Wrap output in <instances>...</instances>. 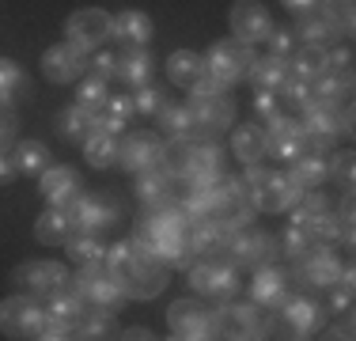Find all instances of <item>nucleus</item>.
<instances>
[{
  "label": "nucleus",
  "instance_id": "obj_1",
  "mask_svg": "<svg viewBox=\"0 0 356 341\" xmlns=\"http://www.w3.org/2000/svg\"><path fill=\"white\" fill-rule=\"evenodd\" d=\"M133 239L140 243V251L148 258L163 262L167 269H186L193 262V246H190V220L182 212V201L167 198L159 205H144Z\"/></svg>",
  "mask_w": 356,
  "mask_h": 341
},
{
  "label": "nucleus",
  "instance_id": "obj_2",
  "mask_svg": "<svg viewBox=\"0 0 356 341\" xmlns=\"http://www.w3.org/2000/svg\"><path fill=\"white\" fill-rule=\"evenodd\" d=\"M326 319V300H318L315 292H288L284 303L266 311V338H315Z\"/></svg>",
  "mask_w": 356,
  "mask_h": 341
},
{
  "label": "nucleus",
  "instance_id": "obj_3",
  "mask_svg": "<svg viewBox=\"0 0 356 341\" xmlns=\"http://www.w3.org/2000/svg\"><path fill=\"white\" fill-rule=\"evenodd\" d=\"M239 186H243V201H247L254 212H288L296 201H300V193H303L288 175L269 170L261 164H250L247 170H243Z\"/></svg>",
  "mask_w": 356,
  "mask_h": 341
},
{
  "label": "nucleus",
  "instance_id": "obj_4",
  "mask_svg": "<svg viewBox=\"0 0 356 341\" xmlns=\"http://www.w3.org/2000/svg\"><path fill=\"white\" fill-rule=\"evenodd\" d=\"M341 273H345V262H341V254H337L334 243H311L307 251H303L300 258H292V266H288V277H292V285L300 288V292H322V288H330Z\"/></svg>",
  "mask_w": 356,
  "mask_h": 341
},
{
  "label": "nucleus",
  "instance_id": "obj_5",
  "mask_svg": "<svg viewBox=\"0 0 356 341\" xmlns=\"http://www.w3.org/2000/svg\"><path fill=\"white\" fill-rule=\"evenodd\" d=\"M266 311L269 307H258L250 296L247 300L232 296V300L213 307V326H209V334L232 338V341H258V338H266Z\"/></svg>",
  "mask_w": 356,
  "mask_h": 341
},
{
  "label": "nucleus",
  "instance_id": "obj_6",
  "mask_svg": "<svg viewBox=\"0 0 356 341\" xmlns=\"http://www.w3.org/2000/svg\"><path fill=\"white\" fill-rule=\"evenodd\" d=\"M186 269H190V288L209 303H224L232 296H239L243 288L239 266L227 258H193Z\"/></svg>",
  "mask_w": 356,
  "mask_h": 341
},
{
  "label": "nucleus",
  "instance_id": "obj_7",
  "mask_svg": "<svg viewBox=\"0 0 356 341\" xmlns=\"http://www.w3.org/2000/svg\"><path fill=\"white\" fill-rule=\"evenodd\" d=\"M227 262H235L239 269H254L261 262H277L281 258V246H277V235L266 232L258 224H247V228H235L232 239H227Z\"/></svg>",
  "mask_w": 356,
  "mask_h": 341
},
{
  "label": "nucleus",
  "instance_id": "obj_8",
  "mask_svg": "<svg viewBox=\"0 0 356 341\" xmlns=\"http://www.w3.org/2000/svg\"><path fill=\"white\" fill-rule=\"evenodd\" d=\"M69 285L88 307H103V311H114V315L125 307L122 285H118V277L106 266H80V273H72Z\"/></svg>",
  "mask_w": 356,
  "mask_h": 341
},
{
  "label": "nucleus",
  "instance_id": "obj_9",
  "mask_svg": "<svg viewBox=\"0 0 356 341\" xmlns=\"http://www.w3.org/2000/svg\"><path fill=\"white\" fill-rule=\"evenodd\" d=\"M250 65H254V46H247V42H239V38H220L205 54V72L213 76V80H220L224 88L247 80Z\"/></svg>",
  "mask_w": 356,
  "mask_h": 341
},
{
  "label": "nucleus",
  "instance_id": "obj_10",
  "mask_svg": "<svg viewBox=\"0 0 356 341\" xmlns=\"http://www.w3.org/2000/svg\"><path fill=\"white\" fill-rule=\"evenodd\" d=\"M72 280V273L61 266V262H49V258H35V262H19L12 269V285L15 292L23 296H35V300H46V296L61 292L65 285Z\"/></svg>",
  "mask_w": 356,
  "mask_h": 341
},
{
  "label": "nucleus",
  "instance_id": "obj_11",
  "mask_svg": "<svg viewBox=\"0 0 356 341\" xmlns=\"http://www.w3.org/2000/svg\"><path fill=\"white\" fill-rule=\"evenodd\" d=\"M122 198L118 193H110V190H83L80 193V201L72 205V216H76V228L80 232H91V235H103L110 232V228L122 220Z\"/></svg>",
  "mask_w": 356,
  "mask_h": 341
},
{
  "label": "nucleus",
  "instance_id": "obj_12",
  "mask_svg": "<svg viewBox=\"0 0 356 341\" xmlns=\"http://www.w3.org/2000/svg\"><path fill=\"white\" fill-rule=\"evenodd\" d=\"M42 322H46V307L35 296H8L0 300V334L4 338H38L42 334Z\"/></svg>",
  "mask_w": 356,
  "mask_h": 341
},
{
  "label": "nucleus",
  "instance_id": "obj_13",
  "mask_svg": "<svg viewBox=\"0 0 356 341\" xmlns=\"http://www.w3.org/2000/svg\"><path fill=\"white\" fill-rule=\"evenodd\" d=\"M167 326H171V338H178V341H205V338H213L209 334V326H213V307L201 300V296L175 300L167 307Z\"/></svg>",
  "mask_w": 356,
  "mask_h": 341
},
{
  "label": "nucleus",
  "instance_id": "obj_14",
  "mask_svg": "<svg viewBox=\"0 0 356 341\" xmlns=\"http://www.w3.org/2000/svg\"><path fill=\"white\" fill-rule=\"evenodd\" d=\"M300 129H303V144H307V152H318V156H326L330 148L337 144V106H330V102L322 99H311L307 106L300 110Z\"/></svg>",
  "mask_w": 356,
  "mask_h": 341
},
{
  "label": "nucleus",
  "instance_id": "obj_15",
  "mask_svg": "<svg viewBox=\"0 0 356 341\" xmlns=\"http://www.w3.org/2000/svg\"><path fill=\"white\" fill-rule=\"evenodd\" d=\"M186 106H190L193 122H197V133L213 136V141L220 133L232 129V122H235V102L227 91H216V95H190Z\"/></svg>",
  "mask_w": 356,
  "mask_h": 341
},
{
  "label": "nucleus",
  "instance_id": "obj_16",
  "mask_svg": "<svg viewBox=\"0 0 356 341\" xmlns=\"http://www.w3.org/2000/svg\"><path fill=\"white\" fill-rule=\"evenodd\" d=\"M106 38H110V12H103V8H80L65 23V42H72L83 54L99 49Z\"/></svg>",
  "mask_w": 356,
  "mask_h": 341
},
{
  "label": "nucleus",
  "instance_id": "obj_17",
  "mask_svg": "<svg viewBox=\"0 0 356 341\" xmlns=\"http://www.w3.org/2000/svg\"><path fill=\"white\" fill-rule=\"evenodd\" d=\"M159 159H163V141L152 129H137L118 144V164H122V170H129V175L159 167Z\"/></svg>",
  "mask_w": 356,
  "mask_h": 341
},
{
  "label": "nucleus",
  "instance_id": "obj_18",
  "mask_svg": "<svg viewBox=\"0 0 356 341\" xmlns=\"http://www.w3.org/2000/svg\"><path fill=\"white\" fill-rule=\"evenodd\" d=\"M227 23H232L235 38L247 42V46H254V42H266L269 31H273V15H269V8L261 4V0H235Z\"/></svg>",
  "mask_w": 356,
  "mask_h": 341
},
{
  "label": "nucleus",
  "instance_id": "obj_19",
  "mask_svg": "<svg viewBox=\"0 0 356 341\" xmlns=\"http://www.w3.org/2000/svg\"><path fill=\"white\" fill-rule=\"evenodd\" d=\"M307 144H303V129L296 118L288 114H277L266 122V156L281 159V164H292L296 156H303Z\"/></svg>",
  "mask_w": 356,
  "mask_h": 341
},
{
  "label": "nucleus",
  "instance_id": "obj_20",
  "mask_svg": "<svg viewBox=\"0 0 356 341\" xmlns=\"http://www.w3.org/2000/svg\"><path fill=\"white\" fill-rule=\"evenodd\" d=\"M83 72H88V54L76 49L72 42H57L42 54V76L49 84H76Z\"/></svg>",
  "mask_w": 356,
  "mask_h": 341
},
{
  "label": "nucleus",
  "instance_id": "obj_21",
  "mask_svg": "<svg viewBox=\"0 0 356 341\" xmlns=\"http://www.w3.org/2000/svg\"><path fill=\"white\" fill-rule=\"evenodd\" d=\"M227 239H232V224L224 216H197L190 220V246L193 258H224Z\"/></svg>",
  "mask_w": 356,
  "mask_h": 341
},
{
  "label": "nucleus",
  "instance_id": "obj_22",
  "mask_svg": "<svg viewBox=\"0 0 356 341\" xmlns=\"http://www.w3.org/2000/svg\"><path fill=\"white\" fill-rule=\"evenodd\" d=\"M288 292H292V277H288V269L281 262H261V266H254V280H250V300L258 307H277L288 300Z\"/></svg>",
  "mask_w": 356,
  "mask_h": 341
},
{
  "label": "nucleus",
  "instance_id": "obj_23",
  "mask_svg": "<svg viewBox=\"0 0 356 341\" xmlns=\"http://www.w3.org/2000/svg\"><path fill=\"white\" fill-rule=\"evenodd\" d=\"M167 280H171V269H167L163 262L144 258L140 266L133 269L129 277H122L118 285H122L125 300H152V296H159L167 288Z\"/></svg>",
  "mask_w": 356,
  "mask_h": 341
},
{
  "label": "nucleus",
  "instance_id": "obj_24",
  "mask_svg": "<svg viewBox=\"0 0 356 341\" xmlns=\"http://www.w3.org/2000/svg\"><path fill=\"white\" fill-rule=\"evenodd\" d=\"M38 193L46 198V205H65L72 209L83 193V182H80V170L76 167H46L42 170V182H38Z\"/></svg>",
  "mask_w": 356,
  "mask_h": 341
},
{
  "label": "nucleus",
  "instance_id": "obj_25",
  "mask_svg": "<svg viewBox=\"0 0 356 341\" xmlns=\"http://www.w3.org/2000/svg\"><path fill=\"white\" fill-rule=\"evenodd\" d=\"M152 34H156L152 15L137 12V8H125V12L110 15V38L122 42V49H144L152 42Z\"/></svg>",
  "mask_w": 356,
  "mask_h": 341
},
{
  "label": "nucleus",
  "instance_id": "obj_26",
  "mask_svg": "<svg viewBox=\"0 0 356 341\" xmlns=\"http://www.w3.org/2000/svg\"><path fill=\"white\" fill-rule=\"evenodd\" d=\"M216 175H224V148H220L213 136L193 141L190 167H186V175L178 178V182H209V178H216Z\"/></svg>",
  "mask_w": 356,
  "mask_h": 341
},
{
  "label": "nucleus",
  "instance_id": "obj_27",
  "mask_svg": "<svg viewBox=\"0 0 356 341\" xmlns=\"http://www.w3.org/2000/svg\"><path fill=\"white\" fill-rule=\"evenodd\" d=\"M76 232H80V228H76V216H72V209H65V205H49V209L35 220V239L46 243V246L69 243Z\"/></svg>",
  "mask_w": 356,
  "mask_h": 341
},
{
  "label": "nucleus",
  "instance_id": "obj_28",
  "mask_svg": "<svg viewBox=\"0 0 356 341\" xmlns=\"http://www.w3.org/2000/svg\"><path fill=\"white\" fill-rule=\"evenodd\" d=\"M292 31L300 34L303 46H337V38H341V31H337V23L330 19V15H322L318 8L307 15H296Z\"/></svg>",
  "mask_w": 356,
  "mask_h": 341
},
{
  "label": "nucleus",
  "instance_id": "obj_29",
  "mask_svg": "<svg viewBox=\"0 0 356 341\" xmlns=\"http://www.w3.org/2000/svg\"><path fill=\"white\" fill-rule=\"evenodd\" d=\"M54 125H57V133H61L69 144H83L91 133L99 129L95 114H91V110H83L80 102H72V106H61V110H57Z\"/></svg>",
  "mask_w": 356,
  "mask_h": 341
},
{
  "label": "nucleus",
  "instance_id": "obj_30",
  "mask_svg": "<svg viewBox=\"0 0 356 341\" xmlns=\"http://www.w3.org/2000/svg\"><path fill=\"white\" fill-rule=\"evenodd\" d=\"M288 76H292V65L281 61V57H254L247 80L254 84V91H273V95H281Z\"/></svg>",
  "mask_w": 356,
  "mask_h": 341
},
{
  "label": "nucleus",
  "instance_id": "obj_31",
  "mask_svg": "<svg viewBox=\"0 0 356 341\" xmlns=\"http://www.w3.org/2000/svg\"><path fill=\"white\" fill-rule=\"evenodd\" d=\"M152 76H156L152 54H144V49H122L118 54V80L125 88H144V84H152Z\"/></svg>",
  "mask_w": 356,
  "mask_h": 341
},
{
  "label": "nucleus",
  "instance_id": "obj_32",
  "mask_svg": "<svg viewBox=\"0 0 356 341\" xmlns=\"http://www.w3.org/2000/svg\"><path fill=\"white\" fill-rule=\"evenodd\" d=\"M232 152L239 156L243 167L250 164H261L266 159V125H239V129H232Z\"/></svg>",
  "mask_w": 356,
  "mask_h": 341
},
{
  "label": "nucleus",
  "instance_id": "obj_33",
  "mask_svg": "<svg viewBox=\"0 0 356 341\" xmlns=\"http://www.w3.org/2000/svg\"><path fill=\"white\" fill-rule=\"evenodd\" d=\"M175 186L178 182L163 167H148L137 175V198H140V205H159V201L175 198Z\"/></svg>",
  "mask_w": 356,
  "mask_h": 341
},
{
  "label": "nucleus",
  "instance_id": "obj_34",
  "mask_svg": "<svg viewBox=\"0 0 356 341\" xmlns=\"http://www.w3.org/2000/svg\"><path fill=\"white\" fill-rule=\"evenodd\" d=\"M167 76H171V84H178V88H193L205 76V57L193 54V49H175L167 57Z\"/></svg>",
  "mask_w": 356,
  "mask_h": 341
},
{
  "label": "nucleus",
  "instance_id": "obj_35",
  "mask_svg": "<svg viewBox=\"0 0 356 341\" xmlns=\"http://www.w3.org/2000/svg\"><path fill=\"white\" fill-rule=\"evenodd\" d=\"M288 178H292L300 190H318L322 182H330L326 175V156H318V152H303V156L292 159V170H288Z\"/></svg>",
  "mask_w": 356,
  "mask_h": 341
},
{
  "label": "nucleus",
  "instance_id": "obj_36",
  "mask_svg": "<svg viewBox=\"0 0 356 341\" xmlns=\"http://www.w3.org/2000/svg\"><path fill=\"white\" fill-rule=\"evenodd\" d=\"M76 338H88V341H103V338H122L118 330L114 311H103V307H88L76 322Z\"/></svg>",
  "mask_w": 356,
  "mask_h": 341
},
{
  "label": "nucleus",
  "instance_id": "obj_37",
  "mask_svg": "<svg viewBox=\"0 0 356 341\" xmlns=\"http://www.w3.org/2000/svg\"><path fill=\"white\" fill-rule=\"evenodd\" d=\"M118 136L114 133H103V129H95L88 136V141L80 144L83 148V159H88L91 167H99V170H106V167H114L118 164Z\"/></svg>",
  "mask_w": 356,
  "mask_h": 341
},
{
  "label": "nucleus",
  "instance_id": "obj_38",
  "mask_svg": "<svg viewBox=\"0 0 356 341\" xmlns=\"http://www.w3.org/2000/svg\"><path fill=\"white\" fill-rule=\"evenodd\" d=\"M65 251H69V258H72L76 269H80V266H103V258H106L103 239L91 235V232H76L69 243H65Z\"/></svg>",
  "mask_w": 356,
  "mask_h": 341
},
{
  "label": "nucleus",
  "instance_id": "obj_39",
  "mask_svg": "<svg viewBox=\"0 0 356 341\" xmlns=\"http://www.w3.org/2000/svg\"><path fill=\"white\" fill-rule=\"evenodd\" d=\"M133 114H137V106H133V95H114V91H110L106 106L95 114V122H99V129H103V133H114V136H118V133L125 129V122H129Z\"/></svg>",
  "mask_w": 356,
  "mask_h": 341
},
{
  "label": "nucleus",
  "instance_id": "obj_40",
  "mask_svg": "<svg viewBox=\"0 0 356 341\" xmlns=\"http://www.w3.org/2000/svg\"><path fill=\"white\" fill-rule=\"evenodd\" d=\"M88 311V303L76 296V288L72 285H65L61 292H54V296H46V319H61V322H80V315Z\"/></svg>",
  "mask_w": 356,
  "mask_h": 341
},
{
  "label": "nucleus",
  "instance_id": "obj_41",
  "mask_svg": "<svg viewBox=\"0 0 356 341\" xmlns=\"http://www.w3.org/2000/svg\"><path fill=\"white\" fill-rule=\"evenodd\" d=\"M156 122L167 136H197V122H193L190 106H182V102H163Z\"/></svg>",
  "mask_w": 356,
  "mask_h": 341
},
{
  "label": "nucleus",
  "instance_id": "obj_42",
  "mask_svg": "<svg viewBox=\"0 0 356 341\" xmlns=\"http://www.w3.org/2000/svg\"><path fill=\"white\" fill-rule=\"evenodd\" d=\"M193 141H197V136H171V141H163V159H159V167H163L175 182L186 175V167H190Z\"/></svg>",
  "mask_w": 356,
  "mask_h": 341
},
{
  "label": "nucleus",
  "instance_id": "obj_43",
  "mask_svg": "<svg viewBox=\"0 0 356 341\" xmlns=\"http://www.w3.org/2000/svg\"><path fill=\"white\" fill-rule=\"evenodd\" d=\"M326 61H330V49L326 46H300L292 54V72L303 76V80H318L322 72H326Z\"/></svg>",
  "mask_w": 356,
  "mask_h": 341
},
{
  "label": "nucleus",
  "instance_id": "obj_44",
  "mask_svg": "<svg viewBox=\"0 0 356 341\" xmlns=\"http://www.w3.org/2000/svg\"><path fill=\"white\" fill-rule=\"evenodd\" d=\"M315 99L330 102V106H341V102L353 99V76L341 72H322L315 80Z\"/></svg>",
  "mask_w": 356,
  "mask_h": 341
},
{
  "label": "nucleus",
  "instance_id": "obj_45",
  "mask_svg": "<svg viewBox=\"0 0 356 341\" xmlns=\"http://www.w3.org/2000/svg\"><path fill=\"white\" fill-rule=\"evenodd\" d=\"M15 164H19V175H42L49 167V148L42 141H23L15 144Z\"/></svg>",
  "mask_w": 356,
  "mask_h": 341
},
{
  "label": "nucleus",
  "instance_id": "obj_46",
  "mask_svg": "<svg viewBox=\"0 0 356 341\" xmlns=\"http://www.w3.org/2000/svg\"><path fill=\"white\" fill-rule=\"evenodd\" d=\"M27 76H23V68L15 61H8V57H0V102H15L27 95Z\"/></svg>",
  "mask_w": 356,
  "mask_h": 341
},
{
  "label": "nucleus",
  "instance_id": "obj_47",
  "mask_svg": "<svg viewBox=\"0 0 356 341\" xmlns=\"http://www.w3.org/2000/svg\"><path fill=\"white\" fill-rule=\"evenodd\" d=\"M110 84H103V80H95V76H83L80 80V88H76V102H80L83 110H91V114H99V110L106 106V99H110Z\"/></svg>",
  "mask_w": 356,
  "mask_h": 341
},
{
  "label": "nucleus",
  "instance_id": "obj_48",
  "mask_svg": "<svg viewBox=\"0 0 356 341\" xmlns=\"http://www.w3.org/2000/svg\"><path fill=\"white\" fill-rule=\"evenodd\" d=\"M311 243H315V239H311V232H307L303 224H292V220H288V228H284L281 235H277V246H281V258H288V262H292V258H300V254L307 251Z\"/></svg>",
  "mask_w": 356,
  "mask_h": 341
},
{
  "label": "nucleus",
  "instance_id": "obj_49",
  "mask_svg": "<svg viewBox=\"0 0 356 341\" xmlns=\"http://www.w3.org/2000/svg\"><path fill=\"white\" fill-rule=\"evenodd\" d=\"M353 269L345 266V273L330 285V300H326V307H330V315H345V311H353Z\"/></svg>",
  "mask_w": 356,
  "mask_h": 341
},
{
  "label": "nucleus",
  "instance_id": "obj_50",
  "mask_svg": "<svg viewBox=\"0 0 356 341\" xmlns=\"http://www.w3.org/2000/svg\"><path fill=\"white\" fill-rule=\"evenodd\" d=\"M266 42H269V57H281V61H292V54L303 46L300 34L292 27H277V23H273V31H269Z\"/></svg>",
  "mask_w": 356,
  "mask_h": 341
},
{
  "label": "nucleus",
  "instance_id": "obj_51",
  "mask_svg": "<svg viewBox=\"0 0 356 341\" xmlns=\"http://www.w3.org/2000/svg\"><path fill=\"white\" fill-rule=\"evenodd\" d=\"M353 170H356V156L349 148L345 152H334V156H326V175L334 178L341 190H353Z\"/></svg>",
  "mask_w": 356,
  "mask_h": 341
},
{
  "label": "nucleus",
  "instance_id": "obj_52",
  "mask_svg": "<svg viewBox=\"0 0 356 341\" xmlns=\"http://www.w3.org/2000/svg\"><path fill=\"white\" fill-rule=\"evenodd\" d=\"M281 99L288 102V106H296V110H303L311 99H315V80H303V76H288V84L281 88Z\"/></svg>",
  "mask_w": 356,
  "mask_h": 341
},
{
  "label": "nucleus",
  "instance_id": "obj_53",
  "mask_svg": "<svg viewBox=\"0 0 356 341\" xmlns=\"http://www.w3.org/2000/svg\"><path fill=\"white\" fill-rule=\"evenodd\" d=\"M163 102H167V95L156 88V80H152V84H144V88H133V106H137V114L156 118L159 110H163Z\"/></svg>",
  "mask_w": 356,
  "mask_h": 341
},
{
  "label": "nucleus",
  "instance_id": "obj_54",
  "mask_svg": "<svg viewBox=\"0 0 356 341\" xmlns=\"http://www.w3.org/2000/svg\"><path fill=\"white\" fill-rule=\"evenodd\" d=\"M88 72L103 84H114L118 80V54H95L88 61Z\"/></svg>",
  "mask_w": 356,
  "mask_h": 341
},
{
  "label": "nucleus",
  "instance_id": "obj_55",
  "mask_svg": "<svg viewBox=\"0 0 356 341\" xmlns=\"http://www.w3.org/2000/svg\"><path fill=\"white\" fill-rule=\"evenodd\" d=\"M330 49V61H326V72H341V76H353V46L341 42V46H326Z\"/></svg>",
  "mask_w": 356,
  "mask_h": 341
},
{
  "label": "nucleus",
  "instance_id": "obj_56",
  "mask_svg": "<svg viewBox=\"0 0 356 341\" xmlns=\"http://www.w3.org/2000/svg\"><path fill=\"white\" fill-rule=\"evenodd\" d=\"M42 341H72L76 338V326L72 322H61V319H46L42 322Z\"/></svg>",
  "mask_w": 356,
  "mask_h": 341
},
{
  "label": "nucleus",
  "instance_id": "obj_57",
  "mask_svg": "<svg viewBox=\"0 0 356 341\" xmlns=\"http://www.w3.org/2000/svg\"><path fill=\"white\" fill-rule=\"evenodd\" d=\"M254 110H258L261 122H269V118L281 114V95H273V91H258V99H254Z\"/></svg>",
  "mask_w": 356,
  "mask_h": 341
},
{
  "label": "nucleus",
  "instance_id": "obj_58",
  "mask_svg": "<svg viewBox=\"0 0 356 341\" xmlns=\"http://www.w3.org/2000/svg\"><path fill=\"white\" fill-rule=\"evenodd\" d=\"M15 175H19V164H15V148H12V144H0V186L12 182Z\"/></svg>",
  "mask_w": 356,
  "mask_h": 341
},
{
  "label": "nucleus",
  "instance_id": "obj_59",
  "mask_svg": "<svg viewBox=\"0 0 356 341\" xmlns=\"http://www.w3.org/2000/svg\"><path fill=\"white\" fill-rule=\"evenodd\" d=\"M15 129H19V122H15L12 102H0V144H12Z\"/></svg>",
  "mask_w": 356,
  "mask_h": 341
},
{
  "label": "nucleus",
  "instance_id": "obj_60",
  "mask_svg": "<svg viewBox=\"0 0 356 341\" xmlns=\"http://www.w3.org/2000/svg\"><path fill=\"white\" fill-rule=\"evenodd\" d=\"M326 338H341V341H349V338H353V311H345V315H341V322H334V330H330Z\"/></svg>",
  "mask_w": 356,
  "mask_h": 341
},
{
  "label": "nucleus",
  "instance_id": "obj_61",
  "mask_svg": "<svg viewBox=\"0 0 356 341\" xmlns=\"http://www.w3.org/2000/svg\"><path fill=\"white\" fill-rule=\"evenodd\" d=\"M281 4L288 8V12H296V15H307V12L318 8V0H281Z\"/></svg>",
  "mask_w": 356,
  "mask_h": 341
},
{
  "label": "nucleus",
  "instance_id": "obj_62",
  "mask_svg": "<svg viewBox=\"0 0 356 341\" xmlns=\"http://www.w3.org/2000/svg\"><path fill=\"white\" fill-rule=\"evenodd\" d=\"M122 338H129V341H144V338H152L144 326H129V330H122Z\"/></svg>",
  "mask_w": 356,
  "mask_h": 341
}]
</instances>
